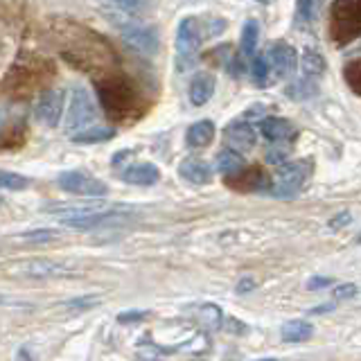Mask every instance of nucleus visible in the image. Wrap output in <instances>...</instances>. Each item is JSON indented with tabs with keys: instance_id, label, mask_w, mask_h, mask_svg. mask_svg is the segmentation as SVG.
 I'll list each match as a JSON object with an SVG mask.
<instances>
[{
	"instance_id": "f257e3e1",
	"label": "nucleus",
	"mask_w": 361,
	"mask_h": 361,
	"mask_svg": "<svg viewBox=\"0 0 361 361\" xmlns=\"http://www.w3.org/2000/svg\"><path fill=\"white\" fill-rule=\"evenodd\" d=\"M97 97L102 102V109L106 111V116L116 122H133L145 111V102L140 93L133 88L129 79H124L120 75L99 79Z\"/></svg>"
},
{
	"instance_id": "f03ea898",
	"label": "nucleus",
	"mask_w": 361,
	"mask_h": 361,
	"mask_svg": "<svg viewBox=\"0 0 361 361\" xmlns=\"http://www.w3.org/2000/svg\"><path fill=\"white\" fill-rule=\"evenodd\" d=\"M50 75H52V66L48 61L23 59V63H18L14 71L9 73L7 88L11 90V93H16L18 97H23V95L32 93V90L41 88L50 79Z\"/></svg>"
},
{
	"instance_id": "7ed1b4c3",
	"label": "nucleus",
	"mask_w": 361,
	"mask_h": 361,
	"mask_svg": "<svg viewBox=\"0 0 361 361\" xmlns=\"http://www.w3.org/2000/svg\"><path fill=\"white\" fill-rule=\"evenodd\" d=\"M332 37L338 43L361 37V0H336L332 5Z\"/></svg>"
},
{
	"instance_id": "20e7f679",
	"label": "nucleus",
	"mask_w": 361,
	"mask_h": 361,
	"mask_svg": "<svg viewBox=\"0 0 361 361\" xmlns=\"http://www.w3.org/2000/svg\"><path fill=\"white\" fill-rule=\"evenodd\" d=\"M95 122V104L90 95L84 88H75L71 97V106L66 113V131L68 133H79L88 127H93Z\"/></svg>"
},
{
	"instance_id": "39448f33",
	"label": "nucleus",
	"mask_w": 361,
	"mask_h": 361,
	"mask_svg": "<svg viewBox=\"0 0 361 361\" xmlns=\"http://www.w3.org/2000/svg\"><path fill=\"white\" fill-rule=\"evenodd\" d=\"M310 176V165L307 163H282L278 165L274 174V185L271 192L276 197H293L302 188V183Z\"/></svg>"
},
{
	"instance_id": "423d86ee",
	"label": "nucleus",
	"mask_w": 361,
	"mask_h": 361,
	"mask_svg": "<svg viewBox=\"0 0 361 361\" xmlns=\"http://www.w3.org/2000/svg\"><path fill=\"white\" fill-rule=\"evenodd\" d=\"M59 188L77 197H104L109 188L99 178H93L84 172H63L59 174Z\"/></svg>"
},
{
	"instance_id": "0eeeda50",
	"label": "nucleus",
	"mask_w": 361,
	"mask_h": 361,
	"mask_svg": "<svg viewBox=\"0 0 361 361\" xmlns=\"http://www.w3.org/2000/svg\"><path fill=\"white\" fill-rule=\"evenodd\" d=\"M120 32H122V41L127 43L131 50L140 52L145 56L156 54V50H158V34L152 27L129 23V25H124Z\"/></svg>"
},
{
	"instance_id": "6e6552de",
	"label": "nucleus",
	"mask_w": 361,
	"mask_h": 361,
	"mask_svg": "<svg viewBox=\"0 0 361 361\" xmlns=\"http://www.w3.org/2000/svg\"><path fill=\"white\" fill-rule=\"evenodd\" d=\"M66 97L61 90H45L37 102V120L45 127H56L63 116Z\"/></svg>"
},
{
	"instance_id": "1a4fd4ad",
	"label": "nucleus",
	"mask_w": 361,
	"mask_h": 361,
	"mask_svg": "<svg viewBox=\"0 0 361 361\" xmlns=\"http://www.w3.org/2000/svg\"><path fill=\"white\" fill-rule=\"evenodd\" d=\"M201 27L195 18H183L178 23V30H176V52L180 59H190L192 54L199 50L201 45Z\"/></svg>"
},
{
	"instance_id": "9d476101",
	"label": "nucleus",
	"mask_w": 361,
	"mask_h": 361,
	"mask_svg": "<svg viewBox=\"0 0 361 361\" xmlns=\"http://www.w3.org/2000/svg\"><path fill=\"white\" fill-rule=\"evenodd\" d=\"M226 142H228L231 149L240 152V154L251 152L253 147H255V142H257L253 124L242 122V120L228 124V127H226Z\"/></svg>"
},
{
	"instance_id": "9b49d317",
	"label": "nucleus",
	"mask_w": 361,
	"mask_h": 361,
	"mask_svg": "<svg viewBox=\"0 0 361 361\" xmlns=\"http://www.w3.org/2000/svg\"><path fill=\"white\" fill-rule=\"evenodd\" d=\"M267 59H269V66L274 68L276 77H282V79L293 75V71H296V66H298V56H296V52H293V48H289L287 43L274 45Z\"/></svg>"
},
{
	"instance_id": "f8f14e48",
	"label": "nucleus",
	"mask_w": 361,
	"mask_h": 361,
	"mask_svg": "<svg viewBox=\"0 0 361 361\" xmlns=\"http://www.w3.org/2000/svg\"><path fill=\"white\" fill-rule=\"evenodd\" d=\"M259 131H262V135L269 142L285 145V142L296 138V129H293V124L282 120V118H264L262 124H259Z\"/></svg>"
},
{
	"instance_id": "ddd939ff",
	"label": "nucleus",
	"mask_w": 361,
	"mask_h": 361,
	"mask_svg": "<svg viewBox=\"0 0 361 361\" xmlns=\"http://www.w3.org/2000/svg\"><path fill=\"white\" fill-rule=\"evenodd\" d=\"M178 174L192 185H206L212 178V169L206 161H201V158H185V161L178 165Z\"/></svg>"
},
{
	"instance_id": "4468645a",
	"label": "nucleus",
	"mask_w": 361,
	"mask_h": 361,
	"mask_svg": "<svg viewBox=\"0 0 361 361\" xmlns=\"http://www.w3.org/2000/svg\"><path fill=\"white\" fill-rule=\"evenodd\" d=\"M158 178H161V172H158V167L152 165V163H135V165H129L122 172V180H124V183L142 185V188L158 183Z\"/></svg>"
},
{
	"instance_id": "2eb2a0df",
	"label": "nucleus",
	"mask_w": 361,
	"mask_h": 361,
	"mask_svg": "<svg viewBox=\"0 0 361 361\" xmlns=\"http://www.w3.org/2000/svg\"><path fill=\"white\" fill-rule=\"evenodd\" d=\"M25 274L32 278H68L75 276V271L68 264L48 262V259H32L25 264Z\"/></svg>"
},
{
	"instance_id": "dca6fc26",
	"label": "nucleus",
	"mask_w": 361,
	"mask_h": 361,
	"mask_svg": "<svg viewBox=\"0 0 361 361\" xmlns=\"http://www.w3.org/2000/svg\"><path fill=\"white\" fill-rule=\"evenodd\" d=\"M212 95H214V77L208 73H199L190 82V102L195 106H203L208 104Z\"/></svg>"
},
{
	"instance_id": "f3484780",
	"label": "nucleus",
	"mask_w": 361,
	"mask_h": 361,
	"mask_svg": "<svg viewBox=\"0 0 361 361\" xmlns=\"http://www.w3.org/2000/svg\"><path fill=\"white\" fill-rule=\"evenodd\" d=\"M314 334V327L310 321H289L282 325L280 336L285 343H300V341H307V338Z\"/></svg>"
},
{
	"instance_id": "a211bd4d",
	"label": "nucleus",
	"mask_w": 361,
	"mask_h": 361,
	"mask_svg": "<svg viewBox=\"0 0 361 361\" xmlns=\"http://www.w3.org/2000/svg\"><path fill=\"white\" fill-rule=\"evenodd\" d=\"M214 138V124L210 120H199L188 129V145L190 147H208Z\"/></svg>"
},
{
	"instance_id": "6ab92c4d",
	"label": "nucleus",
	"mask_w": 361,
	"mask_h": 361,
	"mask_svg": "<svg viewBox=\"0 0 361 361\" xmlns=\"http://www.w3.org/2000/svg\"><path fill=\"white\" fill-rule=\"evenodd\" d=\"M217 169L226 176H235L244 172V158L240 152L235 149H224L219 156H217Z\"/></svg>"
},
{
	"instance_id": "aec40b11",
	"label": "nucleus",
	"mask_w": 361,
	"mask_h": 361,
	"mask_svg": "<svg viewBox=\"0 0 361 361\" xmlns=\"http://www.w3.org/2000/svg\"><path fill=\"white\" fill-rule=\"evenodd\" d=\"M113 135H116V131H113L111 127H88L84 131L75 133L73 140L79 142V145H95V142H106V140H111Z\"/></svg>"
},
{
	"instance_id": "412c9836",
	"label": "nucleus",
	"mask_w": 361,
	"mask_h": 361,
	"mask_svg": "<svg viewBox=\"0 0 361 361\" xmlns=\"http://www.w3.org/2000/svg\"><path fill=\"white\" fill-rule=\"evenodd\" d=\"M300 66H302V73L305 77H319L325 71V59L321 52H316L312 48H307L300 54Z\"/></svg>"
},
{
	"instance_id": "4be33fe9",
	"label": "nucleus",
	"mask_w": 361,
	"mask_h": 361,
	"mask_svg": "<svg viewBox=\"0 0 361 361\" xmlns=\"http://www.w3.org/2000/svg\"><path fill=\"white\" fill-rule=\"evenodd\" d=\"M287 95L291 99H310L316 95V84L312 77H300L296 79L289 88H287Z\"/></svg>"
},
{
	"instance_id": "5701e85b",
	"label": "nucleus",
	"mask_w": 361,
	"mask_h": 361,
	"mask_svg": "<svg viewBox=\"0 0 361 361\" xmlns=\"http://www.w3.org/2000/svg\"><path fill=\"white\" fill-rule=\"evenodd\" d=\"M197 319L208 327V330H217V327L224 325V314L217 305H201Z\"/></svg>"
},
{
	"instance_id": "b1692460",
	"label": "nucleus",
	"mask_w": 361,
	"mask_h": 361,
	"mask_svg": "<svg viewBox=\"0 0 361 361\" xmlns=\"http://www.w3.org/2000/svg\"><path fill=\"white\" fill-rule=\"evenodd\" d=\"M259 37V27L255 20H246V25L242 30V54L244 56H253L255 54V45Z\"/></svg>"
},
{
	"instance_id": "393cba45",
	"label": "nucleus",
	"mask_w": 361,
	"mask_h": 361,
	"mask_svg": "<svg viewBox=\"0 0 361 361\" xmlns=\"http://www.w3.org/2000/svg\"><path fill=\"white\" fill-rule=\"evenodd\" d=\"M296 14H298V20L300 23H312L319 14V7H321V0H296Z\"/></svg>"
},
{
	"instance_id": "a878e982",
	"label": "nucleus",
	"mask_w": 361,
	"mask_h": 361,
	"mask_svg": "<svg viewBox=\"0 0 361 361\" xmlns=\"http://www.w3.org/2000/svg\"><path fill=\"white\" fill-rule=\"evenodd\" d=\"M30 185V180L20 174L14 172H0V188L3 190H25Z\"/></svg>"
},
{
	"instance_id": "bb28decb",
	"label": "nucleus",
	"mask_w": 361,
	"mask_h": 361,
	"mask_svg": "<svg viewBox=\"0 0 361 361\" xmlns=\"http://www.w3.org/2000/svg\"><path fill=\"white\" fill-rule=\"evenodd\" d=\"M109 3H113L124 11H129V14H140V11L149 7V0H109Z\"/></svg>"
},
{
	"instance_id": "cd10ccee",
	"label": "nucleus",
	"mask_w": 361,
	"mask_h": 361,
	"mask_svg": "<svg viewBox=\"0 0 361 361\" xmlns=\"http://www.w3.org/2000/svg\"><path fill=\"white\" fill-rule=\"evenodd\" d=\"M267 75H269V59H267V56H255V59H253V77H255V84L262 86L267 82Z\"/></svg>"
},
{
	"instance_id": "c85d7f7f",
	"label": "nucleus",
	"mask_w": 361,
	"mask_h": 361,
	"mask_svg": "<svg viewBox=\"0 0 361 361\" xmlns=\"http://www.w3.org/2000/svg\"><path fill=\"white\" fill-rule=\"evenodd\" d=\"M345 79L350 88H355L357 93H361V61H355L345 68Z\"/></svg>"
},
{
	"instance_id": "c756f323",
	"label": "nucleus",
	"mask_w": 361,
	"mask_h": 361,
	"mask_svg": "<svg viewBox=\"0 0 361 361\" xmlns=\"http://www.w3.org/2000/svg\"><path fill=\"white\" fill-rule=\"evenodd\" d=\"M59 237V233L54 231H30V233H23L20 240L25 242H50V240H56Z\"/></svg>"
},
{
	"instance_id": "7c9ffc66",
	"label": "nucleus",
	"mask_w": 361,
	"mask_h": 361,
	"mask_svg": "<svg viewBox=\"0 0 361 361\" xmlns=\"http://www.w3.org/2000/svg\"><path fill=\"white\" fill-rule=\"evenodd\" d=\"M287 156H289V147H271V149L267 152V163L271 165H282L287 163Z\"/></svg>"
},
{
	"instance_id": "2f4dec72",
	"label": "nucleus",
	"mask_w": 361,
	"mask_h": 361,
	"mask_svg": "<svg viewBox=\"0 0 361 361\" xmlns=\"http://www.w3.org/2000/svg\"><path fill=\"white\" fill-rule=\"evenodd\" d=\"M357 287L355 285H350V282H343V285H336L332 289V296L334 300H350V298H355L357 296Z\"/></svg>"
},
{
	"instance_id": "473e14b6",
	"label": "nucleus",
	"mask_w": 361,
	"mask_h": 361,
	"mask_svg": "<svg viewBox=\"0 0 361 361\" xmlns=\"http://www.w3.org/2000/svg\"><path fill=\"white\" fill-rule=\"evenodd\" d=\"M147 316H149V312H145V310L120 312V314H118V323H122V325H127V323H138V321H145Z\"/></svg>"
},
{
	"instance_id": "72a5a7b5",
	"label": "nucleus",
	"mask_w": 361,
	"mask_h": 361,
	"mask_svg": "<svg viewBox=\"0 0 361 361\" xmlns=\"http://www.w3.org/2000/svg\"><path fill=\"white\" fill-rule=\"evenodd\" d=\"M224 327H226V330H228L231 334H244V332H248V327H246L244 323L237 321L235 316H228V319L224 316Z\"/></svg>"
},
{
	"instance_id": "f704fd0d",
	"label": "nucleus",
	"mask_w": 361,
	"mask_h": 361,
	"mask_svg": "<svg viewBox=\"0 0 361 361\" xmlns=\"http://www.w3.org/2000/svg\"><path fill=\"white\" fill-rule=\"evenodd\" d=\"M353 221V214H350L348 210H343V212H338L336 217H332L330 219V228L332 231H338V228H345V226Z\"/></svg>"
},
{
	"instance_id": "c9c22d12",
	"label": "nucleus",
	"mask_w": 361,
	"mask_h": 361,
	"mask_svg": "<svg viewBox=\"0 0 361 361\" xmlns=\"http://www.w3.org/2000/svg\"><path fill=\"white\" fill-rule=\"evenodd\" d=\"M97 302V298L93 296H84V298H75L71 302H66L68 310H84V307H93V305Z\"/></svg>"
},
{
	"instance_id": "e433bc0d",
	"label": "nucleus",
	"mask_w": 361,
	"mask_h": 361,
	"mask_svg": "<svg viewBox=\"0 0 361 361\" xmlns=\"http://www.w3.org/2000/svg\"><path fill=\"white\" fill-rule=\"evenodd\" d=\"M332 278H312L310 282H307V289L310 291H316V289H327V287H330L332 285Z\"/></svg>"
},
{
	"instance_id": "4c0bfd02",
	"label": "nucleus",
	"mask_w": 361,
	"mask_h": 361,
	"mask_svg": "<svg viewBox=\"0 0 361 361\" xmlns=\"http://www.w3.org/2000/svg\"><path fill=\"white\" fill-rule=\"evenodd\" d=\"M253 289H255V282L251 278H244V280H240V285H237V293H248Z\"/></svg>"
},
{
	"instance_id": "58836bf2",
	"label": "nucleus",
	"mask_w": 361,
	"mask_h": 361,
	"mask_svg": "<svg viewBox=\"0 0 361 361\" xmlns=\"http://www.w3.org/2000/svg\"><path fill=\"white\" fill-rule=\"evenodd\" d=\"M3 120H5V116H3V111H0V127H3Z\"/></svg>"
},
{
	"instance_id": "ea45409f",
	"label": "nucleus",
	"mask_w": 361,
	"mask_h": 361,
	"mask_svg": "<svg viewBox=\"0 0 361 361\" xmlns=\"http://www.w3.org/2000/svg\"><path fill=\"white\" fill-rule=\"evenodd\" d=\"M257 3H264L267 5V3H271V0H257Z\"/></svg>"
},
{
	"instance_id": "a19ab883",
	"label": "nucleus",
	"mask_w": 361,
	"mask_h": 361,
	"mask_svg": "<svg viewBox=\"0 0 361 361\" xmlns=\"http://www.w3.org/2000/svg\"><path fill=\"white\" fill-rule=\"evenodd\" d=\"M357 244H361V233H359V237H357Z\"/></svg>"
},
{
	"instance_id": "79ce46f5",
	"label": "nucleus",
	"mask_w": 361,
	"mask_h": 361,
	"mask_svg": "<svg viewBox=\"0 0 361 361\" xmlns=\"http://www.w3.org/2000/svg\"><path fill=\"white\" fill-rule=\"evenodd\" d=\"M259 361H276V359H259Z\"/></svg>"
},
{
	"instance_id": "37998d69",
	"label": "nucleus",
	"mask_w": 361,
	"mask_h": 361,
	"mask_svg": "<svg viewBox=\"0 0 361 361\" xmlns=\"http://www.w3.org/2000/svg\"><path fill=\"white\" fill-rule=\"evenodd\" d=\"M0 305H3V298H0Z\"/></svg>"
},
{
	"instance_id": "c03bdc74",
	"label": "nucleus",
	"mask_w": 361,
	"mask_h": 361,
	"mask_svg": "<svg viewBox=\"0 0 361 361\" xmlns=\"http://www.w3.org/2000/svg\"><path fill=\"white\" fill-rule=\"evenodd\" d=\"M0 203H3V199H0Z\"/></svg>"
}]
</instances>
